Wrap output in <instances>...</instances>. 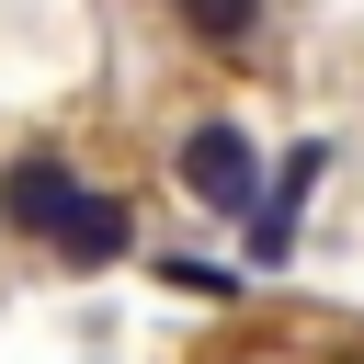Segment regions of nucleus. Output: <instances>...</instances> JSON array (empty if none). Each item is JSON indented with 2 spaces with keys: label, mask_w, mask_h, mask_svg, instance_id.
<instances>
[{
  "label": "nucleus",
  "mask_w": 364,
  "mask_h": 364,
  "mask_svg": "<svg viewBox=\"0 0 364 364\" xmlns=\"http://www.w3.org/2000/svg\"><path fill=\"white\" fill-rule=\"evenodd\" d=\"M171 171H182V193H193L205 216H250V205H262V148H250V125H228V114H193L182 148H171Z\"/></svg>",
  "instance_id": "f257e3e1"
},
{
  "label": "nucleus",
  "mask_w": 364,
  "mask_h": 364,
  "mask_svg": "<svg viewBox=\"0 0 364 364\" xmlns=\"http://www.w3.org/2000/svg\"><path fill=\"white\" fill-rule=\"evenodd\" d=\"M68 193H80V159L68 148H11L0 159V239L46 250V228L68 216Z\"/></svg>",
  "instance_id": "f03ea898"
},
{
  "label": "nucleus",
  "mask_w": 364,
  "mask_h": 364,
  "mask_svg": "<svg viewBox=\"0 0 364 364\" xmlns=\"http://www.w3.org/2000/svg\"><path fill=\"white\" fill-rule=\"evenodd\" d=\"M125 250H136V216H125V193H102V182H80L68 216L46 228V262H57V273H114Z\"/></svg>",
  "instance_id": "7ed1b4c3"
},
{
  "label": "nucleus",
  "mask_w": 364,
  "mask_h": 364,
  "mask_svg": "<svg viewBox=\"0 0 364 364\" xmlns=\"http://www.w3.org/2000/svg\"><path fill=\"white\" fill-rule=\"evenodd\" d=\"M171 23H182V46L193 57H262V0H171Z\"/></svg>",
  "instance_id": "20e7f679"
}]
</instances>
